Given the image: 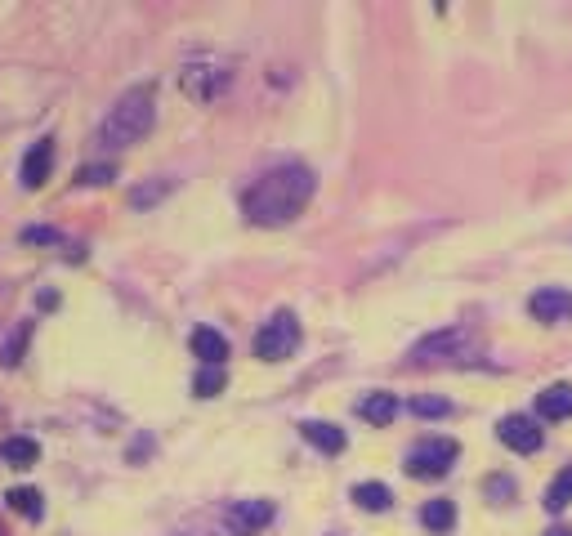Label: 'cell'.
I'll use <instances>...</instances> for the list:
<instances>
[{"mask_svg": "<svg viewBox=\"0 0 572 536\" xmlns=\"http://www.w3.org/2000/svg\"><path fill=\"white\" fill-rule=\"evenodd\" d=\"M318 193V175L300 161H286V166H273L255 179L242 193V215L251 219L255 228H282L300 215L304 206Z\"/></svg>", "mask_w": 572, "mask_h": 536, "instance_id": "6da1fadb", "label": "cell"}, {"mask_svg": "<svg viewBox=\"0 0 572 536\" xmlns=\"http://www.w3.org/2000/svg\"><path fill=\"white\" fill-rule=\"evenodd\" d=\"M152 126H157V90L152 85H130L103 117L99 143L103 148H135V143L148 139Z\"/></svg>", "mask_w": 572, "mask_h": 536, "instance_id": "7a4b0ae2", "label": "cell"}, {"mask_svg": "<svg viewBox=\"0 0 572 536\" xmlns=\"http://www.w3.org/2000/svg\"><path fill=\"white\" fill-rule=\"evenodd\" d=\"M474 349V331L470 327H443V331H429L425 340L412 344L407 362L412 367H434V362H465Z\"/></svg>", "mask_w": 572, "mask_h": 536, "instance_id": "3957f363", "label": "cell"}, {"mask_svg": "<svg viewBox=\"0 0 572 536\" xmlns=\"http://www.w3.org/2000/svg\"><path fill=\"white\" fill-rule=\"evenodd\" d=\"M179 85H184V94L193 103H215L219 94L233 85V67H228L224 59H188L184 72H179Z\"/></svg>", "mask_w": 572, "mask_h": 536, "instance_id": "277c9868", "label": "cell"}, {"mask_svg": "<svg viewBox=\"0 0 572 536\" xmlns=\"http://www.w3.org/2000/svg\"><path fill=\"white\" fill-rule=\"evenodd\" d=\"M295 349H300V318L291 309H278L255 331V358L260 362H286Z\"/></svg>", "mask_w": 572, "mask_h": 536, "instance_id": "5b68a950", "label": "cell"}, {"mask_svg": "<svg viewBox=\"0 0 572 536\" xmlns=\"http://www.w3.org/2000/svg\"><path fill=\"white\" fill-rule=\"evenodd\" d=\"M456 456H461V447H456V438H421V443L407 452V461L403 469L412 478H443L447 469L456 465Z\"/></svg>", "mask_w": 572, "mask_h": 536, "instance_id": "8992f818", "label": "cell"}, {"mask_svg": "<svg viewBox=\"0 0 572 536\" xmlns=\"http://www.w3.org/2000/svg\"><path fill=\"white\" fill-rule=\"evenodd\" d=\"M273 514H278V505L260 501V496H255V501H233L224 510V528L233 536H260L273 523Z\"/></svg>", "mask_w": 572, "mask_h": 536, "instance_id": "52a82bcc", "label": "cell"}, {"mask_svg": "<svg viewBox=\"0 0 572 536\" xmlns=\"http://www.w3.org/2000/svg\"><path fill=\"white\" fill-rule=\"evenodd\" d=\"M528 313L537 322H546V327L568 322L572 318V291H564V286H537V291L528 295Z\"/></svg>", "mask_w": 572, "mask_h": 536, "instance_id": "ba28073f", "label": "cell"}, {"mask_svg": "<svg viewBox=\"0 0 572 536\" xmlns=\"http://www.w3.org/2000/svg\"><path fill=\"white\" fill-rule=\"evenodd\" d=\"M497 438L510 452H519V456H532V452H541V425L532 416H505L501 425H497Z\"/></svg>", "mask_w": 572, "mask_h": 536, "instance_id": "9c48e42d", "label": "cell"}, {"mask_svg": "<svg viewBox=\"0 0 572 536\" xmlns=\"http://www.w3.org/2000/svg\"><path fill=\"white\" fill-rule=\"evenodd\" d=\"M50 170H54V139H36L32 148H27L23 166H18L23 188H41L45 179H50Z\"/></svg>", "mask_w": 572, "mask_h": 536, "instance_id": "30bf717a", "label": "cell"}, {"mask_svg": "<svg viewBox=\"0 0 572 536\" xmlns=\"http://www.w3.org/2000/svg\"><path fill=\"white\" fill-rule=\"evenodd\" d=\"M300 438H304L309 447H318L322 456H340V452H345V443H349L345 429L331 425V420H304V425H300Z\"/></svg>", "mask_w": 572, "mask_h": 536, "instance_id": "8fae6325", "label": "cell"}, {"mask_svg": "<svg viewBox=\"0 0 572 536\" xmlns=\"http://www.w3.org/2000/svg\"><path fill=\"white\" fill-rule=\"evenodd\" d=\"M188 344H193V353L202 358V367H224L228 362V340L215 327H197Z\"/></svg>", "mask_w": 572, "mask_h": 536, "instance_id": "7c38bea8", "label": "cell"}, {"mask_svg": "<svg viewBox=\"0 0 572 536\" xmlns=\"http://www.w3.org/2000/svg\"><path fill=\"white\" fill-rule=\"evenodd\" d=\"M358 416L367 420V425H376V429L394 425V416H398V398H394V394H385V389H376V394H367V398L358 402Z\"/></svg>", "mask_w": 572, "mask_h": 536, "instance_id": "4fadbf2b", "label": "cell"}, {"mask_svg": "<svg viewBox=\"0 0 572 536\" xmlns=\"http://www.w3.org/2000/svg\"><path fill=\"white\" fill-rule=\"evenodd\" d=\"M537 416L541 420H568L572 416V385H546L537 394Z\"/></svg>", "mask_w": 572, "mask_h": 536, "instance_id": "5bb4252c", "label": "cell"}, {"mask_svg": "<svg viewBox=\"0 0 572 536\" xmlns=\"http://www.w3.org/2000/svg\"><path fill=\"white\" fill-rule=\"evenodd\" d=\"M0 461L14 465V469H27V465L41 461V443H36V438H27V434H14V438H5V443H0Z\"/></svg>", "mask_w": 572, "mask_h": 536, "instance_id": "9a60e30c", "label": "cell"}, {"mask_svg": "<svg viewBox=\"0 0 572 536\" xmlns=\"http://www.w3.org/2000/svg\"><path fill=\"white\" fill-rule=\"evenodd\" d=\"M5 501H9V510L23 514L27 523H41V514H45V496L36 492V487H9Z\"/></svg>", "mask_w": 572, "mask_h": 536, "instance_id": "2e32d148", "label": "cell"}, {"mask_svg": "<svg viewBox=\"0 0 572 536\" xmlns=\"http://www.w3.org/2000/svg\"><path fill=\"white\" fill-rule=\"evenodd\" d=\"M354 505L358 510H367V514H385L389 505H394V492H389L385 483H354Z\"/></svg>", "mask_w": 572, "mask_h": 536, "instance_id": "e0dca14e", "label": "cell"}, {"mask_svg": "<svg viewBox=\"0 0 572 536\" xmlns=\"http://www.w3.org/2000/svg\"><path fill=\"white\" fill-rule=\"evenodd\" d=\"M421 523H425V532H452L456 528V505L452 501H425L421 505Z\"/></svg>", "mask_w": 572, "mask_h": 536, "instance_id": "ac0fdd59", "label": "cell"}, {"mask_svg": "<svg viewBox=\"0 0 572 536\" xmlns=\"http://www.w3.org/2000/svg\"><path fill=\"white\" fill-rule=\"evenodd\" d=\"M541 505H546L550 514H564L568 505H572V465H568V469H559V474H555V483L546 487V501H541Z\"/></svg>", "mask_w": 572, "mask_h": 536, "instance_id": "d6986e66", "label": "cell"}, {"mask_svg": "<svg viewBox=\"0 0 572 536\" xmlns=\"http://www.w3.org/2000/svg\"><path fill=\"white\" fill-rule=\"evenodd\" d=\"M407 411L421 416V420H443V416H452V402L438 398V394H416L412 402H407Z\"/></svg>", "mask_w": 572, "mask_h": 536, "instance_id": "ffe728a7", "label": "cell"}, {"mask_svg": "<svg viewBox=\"0 0 572 536\" xmlns=\"http://www.w3.org/2000/svg\"><path fill=\"white\" fill-rule=\"evenodd\" d=\"M170 188H175V184H170V179H148V184L130 188V206H135V210H148V206H157V201L166 197Z\"/></svg>", "mask_w": 572, "mask_h": 536, "instance_id": "44dd1931", "label": "cell"}, {"mask_svg": "<svg viewBox=\"0 0 572 536\" xmlns=\"http://www.w3.org/2000/svg\"><path fill=\"white\" fill-rule=\"evenodd\" d=\"M224 385H228V371H224V367H197V376H193L197 398H215V394H224Z\"/></svg>", "mask_w": 572, "mask_h": 536, "instance_id": "7402d4cb", "label": "cell"}, {"mask_svg": "<svg viewBox=\"0 0 572 536\" xmlns=\"http://www.w3.org/2000/svg\"><path fill=\"white\" fill-rule=\"evenodd\" d=\"M27 340H32V322H18L14 335L5 340V349H0V362H5V367H18L23 353H27Z\"/></svg>", "mask_w": 572, "mask_h": 536, "instance_id": "603a6c76", "label": "cell"}, {"mask_svg": "<svg viewBox=\"0 0 572 536\" xmlns=\"http://www.w3.org/2000/svg\"><path fill=\"white\" fill-rule=\"evenodd\" d=\"M112 179H117V166H112V161H94V166L76 170V184L81 188H103V184H112Z\"/></svg>", "mask_w": 572, "mask_h": 536, "instance_id": "cb8c5ba5", "label": "cell"}, {"mask_svg": "<svg viewBox=\"0 0 572 536\" xmlns=\"http://www.w3.org/2000/svg\"><path fill=\"white\" fill-rule=\"evenodd\" d=\"M483 492H488V501H497V505H505L514 496V478L510 474H497V478H488L483 483Z\"/></svg>", "mask_w": 572, "mask_h": 536, "instance_id": "d4e9b609", "label": "cell"}, {"mask_svg": "<svg viewBox=\"0 0 572 536\" xmlns=\"http://www.w3.org/2000/svg\"><path fill=\"white\" fill-rule=\"evenodd\" d=\"M23 242L27 246H59L63 233H59V228H41V224H36V228H23Z\"/></svg>", "mask_w": 572, "mask_h": 536, "instance_id": "484cf974", "label": "cell"}, {"mask_svg": "<svg viewBox=\"0 0 572 536\" xmlns=\"http://www.w3.org/2000/svg\"><path fill=\"white\" fill-rule=\"evenodd\" d=\"M546 536H572V528H550Z\"/></svg>", "mask_w": 572, "mask_h": 536, "instance_id": "4316f807", "label": "cell"}]
</instances>
